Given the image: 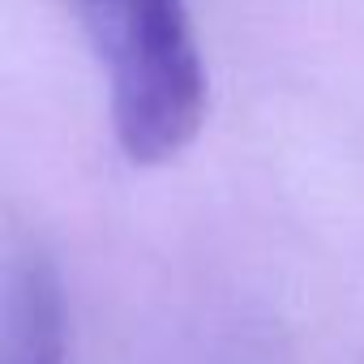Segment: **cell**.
<instances>
[{
  "label": "cell",
  "instance_id": "1",
  "mask_svg": "<svg viewBox=\"0 0 364 364\" xmlns=\"http://www.w3.org/2000/svg\"><path fill=\"white\" fill-rule=\"evenodd\" d=\"M107 73L112 129L129 163L185 154L206 120V69L185 0H77Z\"/></svg>",
  "mask_w": 364,
  "mask_h": 364
},
{
  "label": "cell",
  "instance_id": "2",
  "mask_svg": "<svg viewBox=\"0 0 364 364\" xmlns=\"http://www.w3.org/2000/svg\"><path fill=\"white\" fill-rule=\"evenodd\" d=\"M5 364H65V313L48 266H31L14 287Z\"/></svg>",
  "mask_w": 364,
  "mask_h": 364
}]
</instances>
